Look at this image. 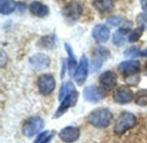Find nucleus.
<instances>
[{"label": "nucleus", "mask_w": 147, "mask_h": 143, "mask_svg": "<svg viewBox=\"0 0 147 143\" xmlns=\"http://www.w3.org/2000/svg\"><path fill=\"white\" fill-rule=\"evenodd\" d=\"M136 19L138 26H143L146 29H147V12L139 14Z\"/></svg>", "instance_id": "27"}, {"label": "nucleus", "mask_w": 147, "mask_h": 143, "mask_svg": "<svg viewBox=\"0 0 147 143\" xmlns=\"http://www.w3.org/2000/svg\"><path fill=\"white\" fill-rule=\"evenodd\" d=\"M55 43V37L54 35H47V36H43L39 41H38V45L42 47V48H46V49H49L52 48L54 46Z\"/></svg>", "instance_id": "23"}, {"label": "nucleus", "mask_w": 147, "mask_h": 143, "mask_svg": "<svg viewBox=\"0 0 147 143\" xmlns=\"http://www.w3.org/2000/svg\"><path fill=\"white\" fill-rule=\"evenodd\" d=\"M145 30H146V28L143 26H138L135 29L131 31V33L128 36V41L129 42L138 41L140 39V37L142 36Z\"/></svg>", "instance_id": "25"}, {"label": "nucleus", "mask_w": 147, "mask_h": 143, "mask_svg": "<svg viewBox=\"0 0 147 143\" xmlns=\"http://www.w3.org/2000/svg\"><path fill=\"white\" fill-rule=\"evenodd\" d=\"M29 65L34 70L40 71L46 69L50 65V58L45 54H35L32 55L28 60Z\"/></svg>", "instance_id": "12"}, {"label": "nucleus", "mask_w": 147, "mask_h": 143, "mask_svg": "<svg viewBox=\"0 0 147 143\" xmlns=\"http://www.w3.org/2000/svg\"><path fill=\"white\" fill-rule=\"evenodd\" d=\"M15 0H0V13L2 15H9L16 8Z\"/></svg>", "instance_id": "20"}, {"label": "nucleus", "mask_w": 147, "mask_h": 143, "mask_svg": "<svg viewBox=\"0 0 147 143\" xmlns=\"http://www.w3.org/2000/svg\"><path fill=\"white\" fill-rule=\"evenodd\" d=\"M7 62V55L4 53V51L3 49H1V59H0V66L1 67H3Z\"/></svg>", "instance_id": "29"}, {"label": "nucleus", "mask_w": 147, "mask_h": 143, "mask_svg": "<svg viewBox=\"0 0 147 143\" xmlns=\"http://www.w3.org/2000/svg\"><path fill=\"white\" fill-rule=\"evenodd\" d=\"M55 131L53 130H45L43 132H41L40 135H38V136L35 138V140L34 141L33 143H48L50 142V141L53 138V136H55Z\"/></svg>", "instance_id": "21"}, {"label": "nucleus", "mask_w": 147, "mask_h": 143, "mask_svg": "<svg viewBox=\"0 0 147 143\" xmlns=\"http://www.w3.org/2000/svg\"><path fill=\"white\" fill-rule=\"evenodd\" d=\"M44 121L39 117H32L27 119L22 128V134L25 136L32 137L37 135L44 128Z\"/></svg>", "instance_id": "3"}, {"label": "nucleus", "mask_w": 147, "mask_h": 143, "mask_svg": "<svg viewBox=\"0 0 147 143\" xmlns=\"http://www.w3.org/2000/svg\"><path fill=\"white\" fill-rule=\"evenodd\" d=\"M92 37L98 42H107L110 36V31L109 28L103 24H97L96 25L91 32Z\"/></svg>", "instance_id": "15"}, {"label": "nucleus", "mask_w": 147, "mask_h": 143, "mask_svg": "<svg viewBox=\"0 0 147 143\" xmlns=\"http://www.w3.org/2000/svg\"><path fill=\"white\" fill-rule=\"evenodd\" d=\"M89 73V60L85 54H83L80 58L79 63L78 64L76 72L74 73L73 79L76 83L81 86L84 84L87 79Z\"/></svg>", "instance_id": "6"}, {"label": "nucleus", "mask_w": 147, "mask_h": 143, "mask_svg": "<svg viewBox=\"0 0 147 143\" xmlns=\"http://www.w3.org/2000/svg\"><path fill=\"white\" fill-rule=\"evenodd\" d=\"M29 11L37 17H45L49 14V8L41 2L34 1L28 5Z\"/></svg>", "instance_id": "17"}, {"label": "nucleus", "mask_w": 147, "mask_h": 143, "mask_svg": "<svg viewBox=\"0 0 147 143\" xmlns=\"http://www.w3.org/2000/svg\"><path fill=\"white\" fill-rule=\"evenodd\" d=\"M144 73L147 76V62L145 64V66H144Z\"/></svg>", "instance_id": "31"}, {"label": "nucleus", "mask_w": 147, "mask_h": 143, "mask_svg": "<svg viewBox=\"0 0 147 143\" xmlns=\"http://www.w3.org/2000/svg\"><path fill=\"white\" fill-rule=\"evenodd\" d=\"M83 96L87 102L97 103L104 98V94L101 89L96 85H89L84 89Z\"/></svg>", "instance_id": "14"}, {"label": "nucleus", "mask_w": 147, "mask_h": 143, "mask_svg": "<svg viewBox=\"0 0 147 143\" xmlns=\"http://www.w3.org/2000/svg\"><path fill=\"white\" fill-rule=\"evenodd\" d=\"M110 56V52L104 47H98L94 50L93 58L91 60V68L93 72L98 71L105 60H107Z\"/></svg>", "instance_id": "8"}, {"label": "nucleus", "mask_w": 147, "mask_h": 143, "mask_svg": "<svg viewBox=\"0 0 147 143\" xmlns=\"http://www.w3.org/2000/svg\"><path fill=\"white\" fill-rule=\"evenodd\" d=\"M80 129L78 127L68 126L61 129L59 136L62 142L65 143L76 142L80 137Z\"/></svg>", "instance_id": "11"}, {"label": "nucleus", "mask_w": 147, "mask_h": 143, "mask_svg": "<svg viewBox=\"0 0 147 143\" xmlns=\"http://www.w3.org/2000/svg\"><path fill=\"white\" fill-rule=\"evenodd\" d=\"M76 90L75 89V86L73 85L72 82L71 81H68L66 83H63L61 87H60V90H59V101H61L69 92L72 91Z\"/></svg>", "instance_id": "24"}, {"label": "nucleus", "mask_w": 147, "mask_h": 143, "mask_svg": "<svg viewBox=\"0 0 147 143\" xmlns=\"http://www.w3.org/2000/svg\"><path fill=\"white\" fill-rule=\"evenodd\" d=\"M141 50L139 47H128L127 48L123 54L126 56V57H129V58H137V57H140L141 56Z\"/></svg>", "instance_id": "26"}, {"label": "nucleus", "mask_w": 147, "mask_h": 143, "mask_svg": "<svg viewBox=\"0 0 147 143\" xmlns=\"http://www.w3.org/2000/svg\"><path fill=\"white\" fill-rule=\"evenodd\" d=\"M121 18L119 16H112L108 18L107 20V23L112 27H117L121 24Z\"/></svg>", "instance_id": "28"}, {"label": "nucleus", "mask_w": 147, "mask_h": 143, "mask_svg": "<svg viewBox=\"0 0 147 143\" xmlns=\"http://www.w3.org/2000/svg\"><path fill=\"white\" fill-rule=\"evenodd\" d=\"M136 104L140 106H147V89H140L134 95Z\"/></svg>", "instance_id": "22"}, {"label": "nucleus", "mask_w": 147, "mask_h": 143, "mask_svg": "<svg viewBox=\"0 0 147 143\" xmlns=\"http://www.w3.org/2000/svg\"><path fill=\"white\" fill-rule=\"evenodd\" d=\"M37 86L41 95L48 96L55 89L56 86L55 79L51 74H43L38 79Z\"/></svg>", "instance_id": "7"}, {"label": "nucleus", "mask_w": 147, "mask_h": 143, "mask_svg": "<svg viewBox=\"0 0 147 143\" xmlns=\"http://www.w3.org/2000/svg\"><path fill=\"white\" fill-rule=\"evenodd\" d=\"M140 5H141L142 9L145 12H147V0H140Z\"/></svg>", "instance_id": "30"}, {"label": "nucleus", "mask_w": 147, "mask_h": 143, "mask_svg": "<svg viewBox=\"0 0 147 143\" xmlns=\"http://www.w3.org/2000/svg\"><path fill=\"white\" fill-rule=\"evenodd\" d=\"M113 119V115L106 108H99L91 111L88 117L90 125L97 129H105L109 126Z\"/></svg>", "instance_id": "1"}, {"label": "nucleus", "mask_w": 147, "mask_h": 143, "mask_svg": "<svg viewBox=\"0 0 147 143\" xmlns=\"http://www.w3.org/2000/svg\"><path fill=\"white\" fill-rule=\"evenodd\" d=\"M99 83L101 86L105 90H113L117 85V75L113 71H105L100 75Z\"/></svg>", "instance_id": "13"}, {"label": "nucleus", "mask_w": 147, "mask_h": 143, "mask_svg": "<svg viewBox=\"0 0 147 143\" xmlns=\"http://www.w3.org/2000/svg\"><path fill=\"white\" fill-rule=\"evenodd\" d=\"M114 100L120 104H129L134 98V91L127 86H121L114 92Z\"/></svg>", "instance_id": "10"}, {"label": "nucleus", "mask_w": 147, "mask_h": 143, "mask_svg": "<svg viewBox=\"0 0 147 143\" xmlns=\"http://www.w3.org/2000/svg\"><path fill=\"white\" fill-rule=\"evenodd\" d=\"M136 124H137L136 117L131 112L124 111L121 113L117 117L115 123L114 131L116 135H123L129 129L135 127Z\"/></svg>", "instance_id": "2"}, {"label": "nucleus", "mask_w": 147, "mask_h": 143, "mask_svg": "<svg viewBox=\"0 0 147 143\" xmlns=\"http://www.w3.org/2000/svg\"><path fill=\"white\" fill-rule=\"evenodd\" d=\"M119 71L125 79L138 76L140 72V62L138 60H125L119 64Z\"/></svg>", "instance_id": "5"}, {"label": "nucleus", "mask_w": 147, "mask_h": 143, "mask_svg": "<svg viewBox=\"0 0 147 143\" xmlns=\"http://www.w3.org/2000/svg\"><path fill=\"white\" fill-rule=\"evenodd\" d=\"M92 4L100 13L110 12L115 7L114 0H94Z\"/></svg>", "instance_id": "19"}, {"label": "nucleus", "mask_w": 147, "mask_h": 143, "mask_svg": "<svg viewBox=\"0 0 147 143\" xmlns=\"http://www.w3.org/2000/svg\"><path fill=\"white\" fill-rule=\"evenodd\" d=\"M78 91L74 90L71 92H69L60 102V105L59 106L58 110L54 113V118H59L62 117L70 108L74 107L77 104V102L78 100Z\"/></svg>", "instance_id": "4"}, {"label": "nucleus", "mask_w": 147, "mask_h": 143, "mask_svg": "<svg viewBox=\"0 0 147 143\" xmlns=\"http://www.w3.org/2000/svg\"><path fill=\"white\" fill-rule=\"evenodd\" d=\"M83 13V8L78 2H71L66 4L62 9V15L70 21H77Z\"/></svg>", "instance_id": "9"}, {"label": "nucleus", "mask_w": 147, "mask_h": 143, "mask_svg": "<svg viewBox=\"0 0 147 143\" xmlns=\"http://www.w3.org/2000/svg\"><path fill=\"white\" fill-rule=\"evenodd\" d=\"M65 51H66V53L68 54L67 69H68V72H69L70 76L73 77L74 76V73L76 72L77 66H78L77 60H76V58H75L73 50H72V48H71V45L69 43H65Z\"/></svg>", "instance_id": "18"}, {"label": "nucleus", "mask_w": 147, "mask_h": 143, "mask_svg": "<svg viewBox=\"0 0 147 143\" xmlns=\"http://www.w3.org/2000/svg\"><path fill=\"white\" fill-rule=\"evenodd\" d=\"M131 33L129 27H122L118 28L113 35V43L117 47H122L128 41V36Z\"/></svg>", "instance_id": "16"}]
</instances>
